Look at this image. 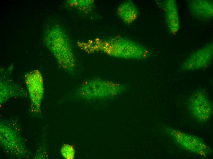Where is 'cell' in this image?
<instances>
[{"label":"cell","mask_w":213,"mask_h":159,"mask_svg":"<svg viewBox=\"0 0 213 159\" xmlns=\"http://www.w3.org/2000/svg\"><path fill=\"white\" fill-rule=\"evenodd\" d=\"M188 109L192 116L200 123L210 119L213 112V104L207 93L202 89L195 91L187 102Z\"/></svg>","instance_id":"6da1fadb"},{"label":"cell","mask_w":213,"mask_h":159,"mask_svg":"<svg viewBox=\"0 0 213 159\" xmlns=\"http://www.w3.org/2000/svg\"><path fill=\"white\" fill-rule=\"evenodd\" d=\"M48 46L59 63L67 68L73 67L74 57L66 36L61 30H52Z\"/></svg>","instance_id":"7a4b0ae2"},{"label":"cell","mask_w":213,"mask_h":159,"mask_svg":"<svg viewBox=\"0 0 213 159\" xmlns=\"http://www.w3.org/2000/svg\"><path fill=\"white\" fill-rule=\"evenodd\" d=\"M24 80L31 98V111L35 113H39L44 92L42 74L38 70H32L25 75Z\"/></svg>","instance_id":"3957f363"},{"label":"cell","mask_w":213,"mask_h":159,"mask_svg":"<svg viewBox=\"0 0 213 159\" xmlns=\"http://www.w3.org/2000/svg\"><path fill=\"white\" fill-rule=\"evenodd\" d=\"M166 130L176 143L188 150L201 155L211 152L210 148L198 137L170 127L166 128Z\"/></svg>","instance_id":"277c9868"},{"label":"cell","mask_w":213,"mask_h":159,"mask_svg":"<svg viewBox=\"0 0 213 159\" xmlns=\"http://www.w3.org/2000/svg\"><path fill=\"white\" fill-rule=\"evenodd\" d=\"M213 55V45L209 43L189 55L183 62L181 69L184 71L200 70L209 66L212 62Z\"/></svg>","instance_id":"5b68a950"},{"label":"cell","mask_w":213,"mask_h":159,"mask_svg":"<svg viewBox=\"0 0 213 159\" xmlns=\"http://www.w3.org/2000/svg\"><path fill=\"white\" fill-rule=\"evenodd\" d=\"M188 6L192 15L200 20H209L212 18L213 8L211 1L190 0L188 2Z\"/></svg>","instance_id":"8992f818"},{"label":"cell","mask_w":213,"mask_h":159,"mask_svg":"<svg viewBox=\"0 0 213 159\" xmlns=\"http://www.w3.org/2000/svg\"><path fill=\"white\" fill-rule=\"evenodd\" d=\"M164 9L166 21L170 32L175 34L178 31L180 25L177 3L175 0L164 2Z\"/></svg>","instance_id":"52a82bcc"},{"label":"cell","mask_w":213,"mask_h":159,"mask_svg":"<svg viewBox=\"0 0 213 159\" xmlns=\"http://www.w3.org/2000/svg\"><path fill=\"white\" fill-rule=\"evenodd\" d=\"M21 87L14 83L9 78H2L0 80L1 103L6 101L12 96L24 93Z\"/></svg>","instance_id":"ba28073f"},{"label":"cell","mask_w":213,"mask_h":159,"mask_svg":"<svg viewBox=\"0 0 213 159\" xmlns=\"http://www.w3.org/2000/svg\"><path fill=\"white\" fill-rule=\"evenodd\" d=\"M117 11L122 20L127 24H129L134 21L138 14L136 8L130 2H126L121 5Z\"/></svg>","instance_id":"9c48e42d"},{"label":"cell","mask_w":213,"mask_h":159,"mask_svg":"<svg viewBox=\"0 0 213 159\" xmlns=\"http://www.w3.org/2000/svg\"><path fill=\"white\" fill-rule=\"evenodd\" d=\"M61 152L63 157L67 159L74 158L75 151L72 146L68 144H64L61 150Z\"/></svg>","instance_id":"30bf717a"}]
</instances>
